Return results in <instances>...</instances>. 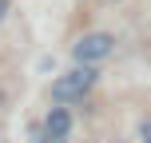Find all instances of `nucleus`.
Here are the masks:
<instances>
[{
	"instance_id": "7ed1b4c3",
	"label": "nucleus",
	"mask_w": 151,
	"mask_h": 143,
	"mask_svg": "<svg viewBox=\"0 0 151 143\" xmlns=\"http://www.w3.org/2000/svg\"><path fill=\"white\" fill-rule=\"evenodd\" d=\"M44 131H48V139H52V143L68 139V131H72V115H68V107H52V115H48Z\"/></svg>"
},
{
	"instance_id": "423d86ee",
	"label": "nucleus",
	"mask_w": 151,
	"mask_h": 143,
	"mask_svg": "<svg viewBox=\"0 0 151 143\" xmlns=\"http://www.w3.org/2000/svg\"><path fill=\"white\" fill-rule=\"evenodd\" d=\"M143 135H147V143H151V123H143Z\"/></svg>"
},
{
	"instance_id": "20e7f679",
	"label": "nucleus",
	"mask_w": 151,
	"mask_h": 143,
	"mask_svg": "<svg viewBox=\"0 0 151 143\" xmlns=\"http://www.w3.org/2000/svg\"><path fill=\"white\" fill-rule=\"evenodd\" d=\"M28 135H32V143H52V139H48V131H44V127H32Z\"/></svg>"
},
{
	"instance_id": "f257e3e1",
	"label": "nucleus",
	"mask_w": 151,
	"mask_h": 143,
	"mask_svg": "<svg viewBox=\"0 0 151 143\" xmlns=\"http://www.w3.org/2000/svg\"><path fill=\"white\" fill-rule=\"evenodd\" d=\"M91 83H96V64H80V68L64 72L60 80L52 83V96L60 99V103H76V99H83L91 91Z\"/></svg>"
},
{
	"instance_id": "f03ea898",
	"label": "nucleus",
	"mask_w": 151,
	"mask_h": 143,
	"mask_svg": "<svg viewBox=\"0 0 151 143\" xmlns=\"http://www.w3.org/2000/svg\"><path fill=\"white\" fill-rule=\"evenodd\" d=\"M111 48H115V40L107 36V32H88V36H80L72 44V56L80 64H99V60L111 56Z\"/></svg>"
},
{
	"instance_id": "39448f33",
	"label": "nucleus",
	"mask_w": 151,
	"mask_h": 143,
	"mask_svg": "<svg viewBox=\"0 0 151 143\" xmlns=\"http://www.w3.org/2000/svg\"><path fill=\"white\" fill-rule=\"evenodd\" d=\"M4 12H8V0H0V20H4Z\"/></svg>"
}]
</instances>
